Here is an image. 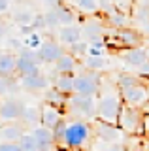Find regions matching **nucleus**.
I'll use <instances>...</instances> for the list:
<instances>
[{
	"mask_svg": "<svg viewBox=\"0 0 149 151\" xmlns=\"http://www.w3.org/2000/svg\"><path fill=\"white\" fill-rule=\"evenodd\" d=\"M17 74L19 76H30V74H40V63L25 57L17 55Z\"/></svg>",
	"mask_w": 149,
	"mask_h": 151,
	"instance_id": "21",
	"label": "nucleus"
},
{
	"mask_svg": "<svg viewBox=\"0 0 149 151\" xmlns=\"http://www.w3.org/2000/svg\"><path fill=\"white\" fill-rule=\"evenodd\" d=\"M0 53H2V51H0Z\"/></svg>",
	"mask_w": 149,
	"mask_h": 151,
	"instance_id": "47",
	"label": "nucleus"
},
{
	"mask_svg": "<svg viewBox=\"0 0 149 151\" xmlns=\"http://www.w3.org/2000/svg\"><path fill=\"white\" fill-rule=\"evenodd\" d=\"M23 134H25V127H23L21 123H15V121H6L2 127H0V138H2V140L19 142Z\"/></svg>",
	"mask_w": 149,
	"mask_h": 151,
	"instance_id": "16",
	"label": "nucleus"
},
{
	"mask_svg": "<svg viewBox=\"0 0 149 151\" xmlns=\"http://www.w3.org/2000/svg\"><path fill=\"white\" fill-rule=\"evenodd\" d=\"M83 66L87 70H104L106 68V59L104 55L96 57V55H87L85 60H83Z\"/></svg>",
	"mask_w": 149,
	"mask_h": 151,
	"instance_id": "28",
	"label": "nucleus"
},
{
	"mask_svg": "<svg viewBox=\"0 0 149 151\" xmlns=\"http://www.w3.org/2000/svg\"><path fill=\"white\" fill-rule=\"evenodd\" d=\"M127 134L117 123H110V121H102L98 119L95 125V136L98 138L102 144H117V142Z\"/></svg>",
	"mask_w": 149,
	"mask_h": 151,
	"instance_id": "6",
	"label": "nucleus"
},
{
	"mask_svg": "<svg viewBox=\"0 0 149 151\" xmlns=\"http://www.w3.org/2000/svg\"><path fill=\"white\" fill-rule=\"evenodd\" d=\"M55 68H57V72H60V74H74L76 68H77V57L74 53H70V51L68 53L64 51L62 57L55 63Z\"/></svg>",
	"mask_w": 149,
	"mask_h": 151,
	"instance_id": "20",
	"label": "nucleus"
},
{
	"mask_svg": "<svg viewBox=\"0 0 149 151\" xmlns=\"http://www.w3.org/2000/svg\"><path fill=\"white\" fill-rule=\"evenodd\" d=\"M42 36H40V32L38 30H34V32H30L29 36H27V42H25V45H29L32 47V49H38V47L42 45Z\"/></svg>",
	"mask_w": 149,
	"mask_h": 151,
	"instance_id": "34",
	"label": "nucleus"
},
{
	"mask_svg": "<svg viewBox=\"0 0 149 151\" xmlns=\"http://www.w3.org/2000/svg\"><path fill=\"white\" fill-rule=\"evenodd\" d=\"M87 51H89V42H76V44L70 45V53H74L77 57V59H81V57H87Z\"/></svg>",
	"mask_w": 149,
	"mask_h": 151,
	"instance_id": "32",
	"label": "nucleus"
},
{
	"mask_svg": "<svg viewBox=\"0 0 149 151\" xmlns=\"http://www.w3.org/2000/svg\"><path fill=\"white\" fill-rule=\"evenodd\" d=\"M64 2H74V0H64Z\"/></svg>",
	"mask_w": 149,
	"mask_h": 151,
	"instance_id": "46",
	"label": "nucleus"
},
{
	"mask_svg": "<svg viewBox=\"0 0 149 151\" xmlns=\"http://www.w3.org/2000/svg\"><path fill=\"white\" fill-rule=\"evenodd\" d=\"M140 83V76H132V74H117L115 78V85L119 89H127V87H132V85Z\"/></svg>",
	"mask_w": 149,
	"mask_h": 151,
	"instance_id": "29",
	"label": "nucleus"
},
{
	"mask_svg": "<svg viewBox=\"0 0 149 151\" xmlns=\"http://www.w3.org/2000/svg\"><path fill=\"white\" fill-rule=\"evenodd\" d=\"M98 6H100V12L108 13V15L117 9V4H115L113 0H98Z\"/></svg>",
	"mask_w": 149,
	"mask_h": 151,
	"instance_id": "36",
	"label": "nucleus"
},
{
	"mask_svg": "<svg viewBox=\"0 0 149 151\" xmlns=\"http://www.w3.org/2000/svg\"><path fill=\"white\" fill-rule=\"evenodd\" d=\"M121 94H123L125 104H130V106L142 108L143 104L149 102V91H147L145 85H142V83H136V85L127 87V89H121Z\"/></svg>",
	"mask_w": 149,
	"mask_h": 151,
	"instance_id": "7",
	"label": "nucleus"
},
{
	"mask_svg": "<svg viewBox=\"0 0 149 151\" xmlns=\"http://www.w3.org/2000/svg\"><path fill=\"white\" fill-rule=\"evenodd\" d=\"M17 72V55L11 51H2L0 53V76L4 78H11Z\"/></svg>",
	"mask_w": 149,
	"mask_h": 151,
	"instance_id": "17",
	"label": "nucleus"
},
{
	"mask_svg": "<svg viewBox=\"0 0 149 151\" xmlns=\"http://www.w3.org/2000/svg\"><path fill=\"white\" fill-rule=\"evenodd\" d=\"M34 15L36 13H32V9H29V8H17L15 13H13V21L19 27H27V25H32Z\"/></svg>",
	"mask_w": 149,
	"mask_h": 151,
	"instance_id": "24",
	"label": "nucleus"
},
{
	"mask_svg": "<svg viewBox=\"0 0 149 151\" xmlns=\"http://www.w3.org/2000/svg\"><path fill=\"white\" fill-rule=\"evenodd\" d=\"M45 23H47V28H59L60 27V19H59V13L55 8H49L45 12Z\"/></svg>",
	"mask_w": 149,
	"mask_h": 151,
	"instance_id": "33",
	"label": "nucleus"
},
{
	"mask_svg": "<svg viewBox=\"0 0 149 151\" xmlns=\"http://www.w3.org/2000/svg\"><path fill=\"white\" fill-rule=\"evenodd\" d=\"M25 127H38L42 125V106H25L21 113V119H19Z\"/></svg>",
	"mask_w": 149,
	"mask_h": 151,
	"instance_id": "19",
	"label": "nucleus"
},
{
	"mask_svg": "<svg viewBox=\"0 0 149 151\" xmlns=\"http://www.w3.org/2000/svg\"><path fill=\"white\" fill-rule=\"evenodd\" d=\"M92 132L95 129H91V125L85 119H76L68 121L66 127V136H64V147L66 149H83L91 144Z\"/></svg>",
	"mask_w": 149,
	"mask_h": 151,
	"instance_id": "2",
	"label": "nucleus"
},
{
	"mask_svg": "<svg viewBox=\"0 0 149 151\" xmlns=\"http://www.w3.org/2000/svg\"><path fill=\"white\" fill-rule=\"evenodd\" d=\"M142 130H143V138H149V111H143Z\"/></svg>",
	"mask_w": 149,
	"mask_h": 151,
	"instance_id": "40",
	"label": "nucleus"
},
{
	"mask_svg": "<svg viewBox=\"0 0 149 151\" xmlns=\"http://www.w3.org/2000/svg\"><path fill=\"white\" fill-rule=\"evenodd\" d=\"M62 117H64V110H60V108L53 106V104H47V102L42 106V125L53 129Z\"/></svg>",
	"mask_w": 149,
	"mask_h": 151,
	"instance_id": "13",
	"label": "nucleus"
},
{
	"mask_svg": "<svg viewBox=\"0 0 149 151\" xmlns=\"http://www.w3.org/2000/svg\"><path fill=\"white\" fill-rule=\"evenodd\" d=\"M23 108H25V104H21L19 100H13V98L0 102V119L2 121H17V119H21Z\"/></svg>",
	"mask_w": 149,
	"mask_h": 151,
	"instance_id": "11",
	"label": "nucleus"
},
{
	"mask_svg": "<svg viewBox=\"0 0 149 151\" xmlns=\"http://www.w3.org/2000/svg\"><path fill=\"white\" fill-rule=\"evenodd\" d=\"M6 93H10V78L0 76V96L6 94Z\"/></svg>",
	"mask_w": 149,
	"mask_h": 151,
	"instance_id": "39",
	"label": "nucleus"
},
{
	"mask_svg": "<svg viewBox=\"0 0 149 151\" xmlns=\"http://www.w3.org/2000/svg\"><path fill=\"white\" fill-rule=\"evenodd\" d=\"M8 34V25L4 21H0V42H2V38Z\"/></svg>",
	"mask_w": 149,
	"mask_h": 151,
	"instance_id": "43",
	"label": "nucleus"
},
{
	"mask_svg": "<svg viewBox=\"0 0 149 151\" xmlns=\"http://www.w3.org/2000/svg\"><path fill=\"white\" fill-rule=\"evenodd\" d=\"M64 0H45V6L47 8H59Z\"/></svg>",
	"mask_w": 149,
	"mask_h": 151,
	"instance_id": "41",
	"label": "nucleus"
},
{
	"mask_svg": "<svg viewBox=\"0 0 149 151\" xmlns=\"http://www.w3.org/2000/svg\"><path fill=\"white\" fill-rule=\"evenodd\" d=\"M74 79H76V76L72 74H60L53 79V87H57L59 91L66 93V94H72L74 93Z\"/></svg>",
	"mask_w": 149,
	"mask_h": 151,
	"instance_id": "22",
	"label": "nucleus"
},
{
	"mask_svg": "<svg viewBox=\"0 0 149 151\" xmlns=\"http://www.w3.org/2000/svg\"><path fill=\"white\" fill-rule=\"evenodd\" d=\"M74 4L77 6V9L85 13H98L100 6H98V0H74Z\"/></svg>",
	"mask_w": 149,
	"mask_h": 151,
	"instance_id": "30",
	"label": "nucleus"
},
{
	"mask_svg": "<svg viewBox=\"0 0 149 151\" xmlns=\"http://www.w3.org/2000/svg\"><path fill=\"white\" fill-rule=\"evenodd\" d=\"M81 28H83V36L87 38V42L104 38V32H102V30H104V27H102L98 21H87Z\"/></svg>",
	"mask_w": 149,
	"mask_h": 151,
	"instance_id": "23",
	"label": "nucleus"
},
{
	"mask_svg": "<svg viewBox=\"0 0 149 151\" xmlns=\"http://www.w3.org/2000/svg\"><path fill=\"white\" fill-rule=\"evenodd\" d=\"M121 59H123L125 64L130 66V68H140V66H142V64L149 59L147 47H143V45L127 47L125 51H121Z\"/></svg>",
	"mask_w": 149,
	"mask_h": 151,
	"instance_id": "9",
	"label": "nucleus"
},
{
	"mask_svg": "<svg viewBox=\"0 0 149 151\" xmlns=\"http://www.w3.org/2000/svg\"><path fill=\"white\" fill-rule=\"evenodd\" d=\"M115 36L119 38V42L125 47H134L140 45L143 40V32L136 30V28H130V27H123V28H115Z\"/></svg>",
	"mask_w": 149,
	"mask_h": 151,
	"instance_id": "12",
	"label": "nucleus"
},
{
	"mask_svg": "<svg viewBox=\"0 0 149 151\" xmlns=\"http://www.w3.org/2000/svg\"><path fill=\"white\" fill-rule=\"evenodd\" d=\"M136 72H138V76L140 78H143V79H149V59L143 63L140 68H136Z\"/></svg>",
	"mask_w": 149,
	"mask_h": 151,
	"instance_id": "38",
	"label": "nucleus"
},
{
	"mask_svg": "<svg viewBox=\"0 0 149 151\" xmlns=\"http://www.w3.org/2000/svg\"><path fill=\"white\" fill-rule=\"evenodd\" d=\"M128 15L127 13H123V12H119V9H115L113 13H110L108 15V23L113 28H123V27H128Z\"/></svg>",
	"mask_w": 149,
	"mask_h": 151,
	"instance_id": "27",
	"label": "nucleus"
},
{
	"mask_svg": "<svg viewBox=\"0 0 149 151\" xmlns=\"http://www.w3.org/2000/svg\"><path fill=\"white\" fill-rule=\"evenodd\" d=\"M142 32H143V36H147V38H149V21L145 23V25H143V28H142Z\"/></svg>",
	"mask_w": 149,
	"mask_h": 151,
	"instance_id": "45",
	"label": "nucleus"
},
{
	"mask_svg": "<svg viewBox=\"0 0 149 151\" xmlns=\"http://www.w3.org/2000/svg\"><path fill=\"white\" fill-rule=\"evenodd\" d=\"M66 127H68V121L64 119H60L57 125L53 127V134H55V140H57V145H62L64 147V136H66Z\"/></svg>",
	"mask_w": 149,
	"mask_h": 151,
	"instance_id": "31",
	"label": "nucleus"
},
{
	"mask_svg": "<svg viewBox=\"0 0 149 151\" xmlns=\"http://www.w3.org/2000/svg\"><path fill=\"white\" fill-rule=\"evenodd\" d=\"M32 27H34V30H44V28H47L45 13H36L34 19H32Z\"/></svg>",
	"mask_w": 149,
	"mask_h": 151,
	"instance_id": "35",
	"label": "nucleus"
},
{
	"mask_svg": "<svg viewBox=\"0 0 149 151\" xmlns=\"http://www.w3.org/2000/svg\"><path fill=\"white\" fill-rule=\"evenodd\" d=\"M0 151H23L19 142H10V140H2L0 142Z\"/></svg>",
	"mask_w": 149,
	"mask_h": 151,
	"instance_id": "37",
	"label": "nucleus"
},
{
	"mask_svg": "<svg viewBox=\"0 0 149 151\" xmlns=\"http://www.w3.org/2000/svg\"><path fill=\"white\" fill-rule=\"evenodd\" d=\"M123 94L121 89L110 87L108 91H100L98 94V119L102 121H110V123H117L121 108H123Z\"/></svg>",
	"mask_w": 149,
	"mask_h": 151,
	"instance_id": "1",
	"label": "nucleus"
},
{
	"mask_svg": "<svg viewBox=\"0 0 149 151\" xmlns=\"http://www.w3.org/2000/svg\"><path fill=\"white\" fill-rule=\"evenodd\" d=\"M44 98H45V102H47V104H53V106H57V108H60V110H64V108H68L70 94L59 91L57 87H53V89L47 87V89L44 91Z\"/></svg>",
	"mask_w": 149,
	"mask_h": 151,
	"instance_id": "18",
	"label": "nucleus"
},
{
	"mask_svg": "<svg viewBox=\"0 0 149 151\" xmlns=\"http://www.w3.org/2000/svg\"><path fill=\"white\" fill-rule=\"evenodd\" d=\"M19 144H21L23 151H40V144H38V140H36L34 132H25V134L21 136Z\"/></svg>",
	"mask_w": 149,
	"mask_h": 151,
	"instance_id": "26",
	"label": "nucleus"
},
{
	"mask_svg": "<svg viewBox=\"0 0 149 151\" xmlns=\"http://www.w3.org/2000/svg\"><path fill=\"white\" fill-rule=\"evenodd\" d=\"M19 85L25 91H30V93H38V91H45L49 87V81L44 74H30V76H21L19 79Z\"/></svg>",
	"mask_w": 149,
	"mask_h": 151,
	"instance_id": "10",
	"label": "nucleus"
},
{
	"mask_svg": "<svg viewBox=\"0 0 149 151\" xmlns=\"http://www.w3.org/2000/svg\"><path fill=\"white\" fill-rule=\"evenodd\" d=\"M62 53H64L62 45H60L59 42H55V40H44V42H42V45L38 47L40 60H42V63H45V64L57 63L60 57H62Z\"/></svg>",
	"mask_w": 149,
	"mask_h": 151,
	"instance_id": "8",
	"label": "nucleus"
},
{
	"mask_svg": "<svg viewBox=\"0 0 149 151\" xmlns=\"http://www.w3.org/2000/svg\"><path fill=\"white\" fill-rule=\"evenodd\" d=\"M102 85V76L98 70H89L85 74H77L74 79V93L80 94H98Z\"/></svg>",
	"mask_w": 149,
	"mask_h": 151,
	"instance_id": "5",
	"label": "nucleus"
},
{
	"mask_svg": "<svg viewBox=\"0 0 149 151\" xmlns=\"http://www.w3.org/2000/svg\"><path fill=\"white\" fill-rule=\"evenodd\" d=\"M32 132H34L36 140H38V144H40V149H51V147H55V145H57L53 129H49V127L38 125V127H34V129H32Z\"/></svg>",
	"mask_w": 149,
	"mask_h": 151,
	"instance_id": "14",
	"label": "nucleus"
},
{
	"mask_svg": "<svg viewBox=\"0 0 149 151\" xmlns=\"http://www.w3.org/2000/svg\"><path fill=\"white\" fill-rule=\"evenodd\" d=\"M10 45H11V47H17V49H19V47H23V44H21L19 40H15V38H11V40H10Z\"/></svg>",
	"mask_w": 149,
	"mask_h": 151,
	"instance_id": "44",
	"label": "nucleus"
},
{
	"mask_svg": "<svg viewBox=\"0 0 149 151\" xmlns=\"http://www.w3.org/2000/svg\"><path fill=\"white\" fill-rule=\"evenodd\" d=\"M142 119H143L142 108L130 106V104H123L121 113H119V119H117V125L130 136H143Z\"/></svg>",
	"mask_w": 149,
	"mask_h": 151,
	"instance_id": "4",
	"label": "nucleus"
},
{
	"mask_svg": "<svg viewBox=\"0 0 149 151\" xmlns=\"http://www.w3.org/2000/svg\"><path fill=\"white\" fill-rule=\"evenodd\" d=\"M10 9V0H0V13H6Z\"/></svg>",
	"mask_w": 149,
	"mask_h": 151,
	"instance_id": "42",
	"label": "nucleus"
},
{
	"mask_svg": "<svg viewBox=\"0 0 149 151\" xmlns=\"http://www.w3.org/2000/svg\"><path fill=\"white\" fill-rule=\"evenodd\" d=\"M83 36V28L77 27L76 23L74 25H62L59 30V40L60 44H66V45H72L76 42H80Z\"/></svg>",
	"mask_w": 149,
	"mask_h": 151,
	"instance_id": "15",
	"label": "nucleus"
},
{
	"mask_svg": "<svg viewBox=\"0 0 149 151\" xmlns=\"http://www.w3.org/2000/svg\"><path fill=\"white\" fill-rule=\"evenodd\" d=\"M68 111L80 119H98V98L96 94L72 93L68 100Z\"/></svg>",
	"mask_w": 149,
	"mask_h": 151,
	"instance_id": "3",
	"label": "nucleus"
},
{
	"mask_svg": "<svg viewBox=\"0 0 149 151\" xmlns=\"http://www.w3.org/2000/svg\"><path fill=\"white\" fill-rule=\"evenodd\" d=\"M55 9H57V13H59L60 27L62 25H74V23H76V13L66 6V2H62L59 8H55Z\"/></svg>",
	"mask_w": 149,
	"mask_h": 151,
	"instance_id": "25",
	"label": "nucleus"
}]
</instances>
